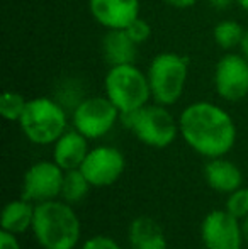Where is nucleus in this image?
<instances>
[{"label": "nucleus", "instance_id": "nucleus-1", "mask_svg": "<svg viewBox=\"0 0 248 249\" xmlns=\"http://www.w3.org/2000/svg\"><path fill=\"white\" fill-rule=\"evenodd\" d=\"M179 129L184 141L209 160L228 154L236 141V125L231 115L211 102H195L184 108Z\"/></svg>", "mask_w": 248, "mask_h": 249}, {"label": "nucleus", "instance_id": "nucleus-2", "mask_svg": "<svg viewBox=\"0 0 248 249\" xmlns=\"http://www.w3.org/2000/svg\"><path fill=\"white\" fill-rule=\"evenodd\" d=\"M31 229L43 249H75L82 234L78 217L65 200L36 203Z\"/></svg>", "mask_w": 248, "mask_h": 249}, {"label": "nucleus", "instance_id": "nucleus-3", "mask_svg": "<svg viewBox=\"0 0 248 249\" xmlns=\"http://www.w3.org/2000/svg\"><path fill=\"white\" fill-rule=\"evenodd\" d=\"M124 125L150 148H167L175 141L180 132L179 122L165 108V105H150L138 108L134 112L121 115Z\"/></svg>", "mask_w": 248, "mask_h": 249}, {"label": "nucleus", "instance_id": "nucleus-4", "mask_svg": "<svg viewBox=\"0 0 248 249\" xmlns=\"http://www.w3.org/2000/svg\"><path fill=\"white\" fill-rule=\"evenodd\" d=\"M19 125L34 144H55L66 131V112L58 102L48 97L27 100Z\"/></svg>", "mask_w": 248, "mask_h": 249}, {"label": "nucleus", "instance_id": "nucleus-5", "mask_svg": "<svg viewBox=\"0 0 248 249\" xmlns=\"http://www.w3.org/2000/svg\"><path fill=\"white\" fill-rule=\"evenodd\" d=\"M104 90L119 108L121 115L145 107L152 97L148 75L141 73L134 65L111 66L104 80Z\"/></svg>", "mask_w": 248, "mask_h": 249}, {"label": "nucleus", "instance_id": "nucleus-6", "mask_svg": "<svg viewBox=\"0 0 248 249\" xmlns=\"http://www.w3.org/2000/svg\"><path fill=\"white\" fill-rule=\"evenodd\" d=\"M146 75L153 100L169 107L182 97L189 76V61L177 53H160L152 59Z\"/></svg>", "mask_w": 248, "mask_h": 249}, {"label": "nucleus", "instance_id": "nucleus-7", "mask_svg": "<svg viewBox=\"0 0 248 249\" xmlns=\"http://www.w3.org/2000/svg\"><path fill=\"white\" fill-rule=\"evenodd\" d=\"M121 112L109 97H87L73 110V127L87 139H99L114 127Z\"/></svg>", "mask_w": 248, "mask_h": 249}, {"label": "nucleus", "instance_id": "nucleus-8", "mask_svg": "<svg viewBox=\"0 0 248 249\" xmlns=\"http://www.w3.org/2000/svg\"><path fill=\"white\" fill-rule=\"evenodd\" d=\"M201 239L206 249H242L245 236L240 219L228 210H212L201 224Z\"/></svg>", "mask_w": 248, "mask_h": 249}, {"label": "nucleus", "instance_id": "nucleus-9", "mask_svg": "<svg viewBox=\"0 0 248 249\" xmlns=\"http://www.w3.org/2000/svg\"><path fill=\"white\" fill-rule=\"evenodd\" d=\"M214 89L221 99L240 102L248 95V58L228 53L214 70Z\"/></svg>", "mask_w": 248, "mask_h": 249}, {"label": "nucleus", "instance_id": "nucleus-10", "mask_svg": "<svg viewBox=\"0 0 248 249\" xmlns=\"http://www.w3.org/2000/svg\"><path fill=\"white\" fill-rule=\"evenodd\" d=\"M65 170L55 161H39L24 173L22 198L29 202H48L61 195Z\"/></svg>", "mask_w": 248, "mask_h": 249}, {"label": "nucleus", "instance_id": "nucleus-11", "mask_svg": "<svg viewBox=\"0 0 248 249\" xmlns=\"http://www.w3.org/2000/svg\"><path fill=\"white\" fill-rule=\"evenodd\" d=\"M124 166V154L119 149L111 148V146H99L89 151L80 170L92 187L104 188L119 180Z\"/></svg>", "mask_w": 248, "mask_h": 249}, {"label": "nucleus", "instance_id": "nucleus-12", "mask_svg": "<svg viewBox=\"0 0 248 249\" xmlns=\"http://www.w3.org/2000/svg\"><path fill=\"white\" fill-rule=\"evenodd\" d=\"M89 9L106 29H126L139 17V0H89Z\"/></svg>", "mask_w": 248, "mask_h": 249}, {"label": "nucleus", "instance_id": "nucleus-13", "mask_svg": "<svg viewBox=\"0 0 248 249\" xmlns=\"http://www.w3.org/2000/svg\"><path fill=\"white\" fill-rule=\"evenodd\" d=\"M89 154L87 138L76 129L65 131L55 142L53 148V161L65 171L80 168Z\"/></svg>", "mask_w": 248, "mask_h": 249}, {"label": "nucleus", "instance_id": "nucleus-14", "mask_svg": "<svg viewBox=\"0 0 248 249\" xmlns=\"http://www.w3.org/2000/svg\"><path fill=\"white\" fill-rule=\"evenodd\" d=\"M204 178L212 190L219 194H231L243 183L242 170L225 158H212L204 166Z\"/></svg>", "mask_w": 248, "mask_h": 249}, {"label": "nucleus", "instance_id": "nucleus-15", "mask_svg": "<svg viewBox=\"0 0 248 249\" xmlns=\"http://www.w3.org/2000/svg\"><path fill=\"white\" fill-rule=\"evenodd\" d=\"M102 54L109 66L134 65L138 44L129 37L126 29H109L102 39Z\"/></svg>", "mask_w": 248, "mask_h": 249}, {"label": "nucleus", "instance_id": "nucleus-16", "mask_svg": "<svg viewBox=\"0 0 248 249\" xmlns=\"http://www.w3.org/2000/svg\"><path fill=\"white\" fill-rule=\"evenodd\" d=\"M131 249H167V237L156 220L138 217L129 226Z\"/></svg>", "mask_w": 248, "mask_h": 249}, {"label": "nucleus", "instance_id": "nucleus-17", "mask_svg": "<svg viewBox=\"0 0 248 249\" xmlns=\"http://www.w3.org/2000/svg\"><path fill=\"white\" fill-rule=\"evenodd\" d=\"M34 209L33 202L26 198L12 200L3 207L2 212V231L12 234H22L27 229L33 227L34 219Z\"/></svg>", "mask_w": 248, "mask_h": 249}, {"label": "nucleus", "instance_id": "nucleus-18", "mask_svg": "<svg viewBox=\"0 0 248 249\" xmlns=\"http://www.w3.org/2000/svg\"><path fill=\"white\" fill-rule=\"evenodd\" d=\"M92 185L89 183V180L85 178V175L82 173L80 168L75 170L65 171V177H63V185H61V195L60 197L65 200L66 203H76L82 202L83 198L89 194V188Z\"/></svg>", "mask_w": 248, "mask_h": 249}, {"label": "nucleus", "instance_id": "nucleus-19", "mask_svg": "<svg viewBox=\"0 0 248 249\" xmlns=\"http://www.w3.org/2000/svg\"><path fill=\"white\" fill-rule=\"evenodd\" d=\"M212 36H214V41L219 48L233 50V48L242 44L245 29L236 20H221V22H218L214 26Z\"/></svg>", "mask_w": 248, "mask_h": 249}, {"label": "nucleus", "instance_id": "nucleus-20", "mask_svg": "<svg viewBox=\"0 0 248 249\" xmlns=\"http://www.w3.org/2000/svg\"><path fill=\"white\" fill-rule=\"evenodd\" d=\"M27 105V100L17 92H3L0 97V114L7 121L19 122L24 108Z\"/></svg>", "mask_w": 248, "mask_h": 249}, {"label": "nucleus", "instance_id": "nucleus-21", "mask_svg": "<svg viewBox=\"0 0 248 249\" xmlns=\"http://www.w3.org/2000/svg\"><path fill=\"white\" fill-rule=\"evenodd\" d=\"M226 210L231 213L233 217L243 220L248 217V188L240 187L238 190L228 194L226 200Z\"/></svg>", "mask_w": 248, "mask_h": 249}, {"label": "nucleus", "instance_id": "nucleus-22", "mask_svg": "<svg viewBox=\"0 0 248 249\" xmlns=\"http://www.w3.org/2000/svg\"><path fill=\"white\" fill-rule=\"evenodd\" d=\"M126 33L129 34V37H131L136 44H143L150 39V36H152V26H150L146 20H143L138 17V19L133 20V22L126 27Z\"/></svg>", "mask_w": 248, "mask_h": 249}, {"label": "nucleus", "instance_id": "nucleus-23", "mask_svg": "<svg viewBox=\"0 0 248 249\" xmlns=\"http://www.w3.org/2000/svg\"><path fill=\"white\" fill-rule=\"evenodd\" d=\"M82 249H121V246L109 236H94L82 244Z\"/></svg>", "mask_w": 248, "mask_h": 249}, {"label": "nucleus", "instance_id": "nucleus-24", "mask_svg": "<svg viewBox=\"0 0 248 249\" xmlns=\"http://www.w3.org/2000/svg\"><path fill=\"white\" fill-rule=\"evenodd\" d=\"M0 249H20V244L17 241L16 234L2 231L0 232Z\"/></svg>", "mask_w": 248, "mask_h": 249}, {"label": "nucleus", "instance_id": "nucleus-25", "mask_svg": "<svg viewBox=\"0 0 248 249\" xmlns=\"http://www.w3.org/2000/svg\"><path fill=\"white\" fill-rule=\"evenodd\" d=\"M163 2L175 7V9H187V7H192L194 3H197V0H163Z\"/></svg>", "mask_w": 248, "mask_h": 249}, {"label": "nucleus", "instance_id": "nucleus-26", "mask_svg": "<svg viewBox=\"0 0 248 249\" xmlns=\"http://www.w3.org/2000/svg\"><path fill=\"white\" fill-rule=\"evenodd\" d=\"M209 2H211V5L216 7V9H225V7L229 5L231 0H209Z\"/></svg>", "mask_w": 248, "mask_h": 249}, {"label": "nucleus", "instance_id": "nucleus-27", "mask_svg": "<svg viewBox=\"0 0 248 249\" xmlns=\"http://www.w3.org/2000/svg\"><path fill=\"white\" fill-rule=\"evenodd\" d=\"M240 48H242V54L248 58V29L245 31V36H243V41H242V44H240Z\"/></svg>", "mask_w": 248, "mask_h": 249}, {"label": "nucleus", "instance_id": "nucleus-28", "mask_svg": "<svg viewBox=\"0 0 248 249\" xmlns=\"http://www.w3.org/2000/svg\"><path fill=\"white\" fill-rule=\"evenodd\" d=\"M242 227H243V236H245V241L248 243V217H247V219H243Z\"/></svg>", "mask_w": 248, "mask_h": 249}, {"label": "nucleus", "instance_id": "nucleus-29", "mask_svg": "<svg viewBox=\"0 0 248 249\" xmlns=\"http://www.w3.org/2000/svg\"><path fill=\"white\" fill-rule=\"evenodd\" d=\"M236 2H238V5L242 7V9L248 10V0H236Z\"/></svg>", "mask_w": 248, "mask_h": 249}]
</instances>
